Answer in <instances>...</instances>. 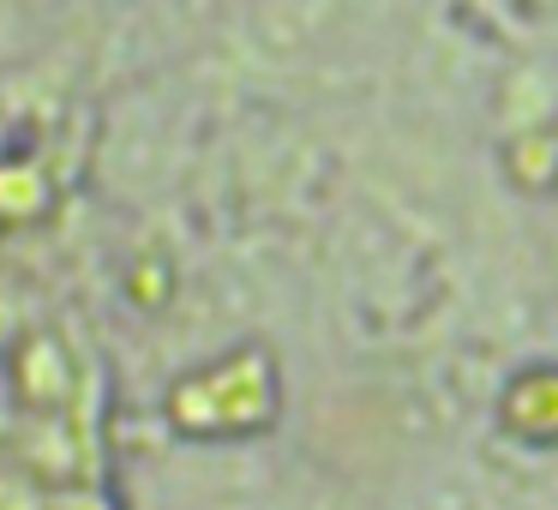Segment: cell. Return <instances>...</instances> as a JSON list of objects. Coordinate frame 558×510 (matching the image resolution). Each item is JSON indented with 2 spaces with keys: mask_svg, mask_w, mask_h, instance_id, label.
Masks as SVG:
<instances>
[{
  "mask_svg": "<svg viewBox=\"0 0 558 510\" xmlns=\"http://www.w3.org/2000/svg\"><path fill=\"white\" fill-rule=\"evenodd\" d=\"M13 378H19V397H25L31 409H61L66 390H73V361H66V349L43 330V337H25V349H19V361H13Z\"/></svg>",
  "mask_w": 558,
  "mask_h": 510,
  "instance_id": "cell-1",
  "label": "cell"
},
{
  "mask_svg": "<svg viewBox=\"0 0 558 510\" xmlns=\"http://www.w3.org/2000/svg\"><path fill=\"white\" fill-rule=\"evenodd\" d=\"M43 174L31 169V162H7L0 169V217H13V222H25V217H37L43 210Z\"/></svg>",
  "mask_w": 558,
  "mask_h": 510,
  "instance_id": "cell-2",
  "label": "cell"
}]
</instances>
